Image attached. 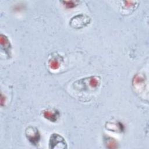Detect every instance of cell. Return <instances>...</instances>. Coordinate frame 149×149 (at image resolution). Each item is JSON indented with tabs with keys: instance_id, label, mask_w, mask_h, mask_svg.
Masks as SVG:
<instances>
[{
	"instance_id": "obj_1",
	"label": "cell",
	"mask_w": 149,
	"mask_h": 149,
	"mask_svg": "<svg viewBox=\"0 0 149 149\" xmlns=\"http://www.w3.org/2000/svg\"><path fill=\"white\" fill-rule=\"evenodd\" d=\"M101 84V79L99 76H92L81 79L73 83L74 88L79 91H88L96 89Z\"/></svg>"
},
{
	"instance_id": "obj_2",
	"label": "cell",
	"mask_w": 149,
	"mask_h": 149,
	"mask_svg": "<svg viewBox=\"0 0 149 149\" xmlns=\"http://www.w3.org/2000/svg\"><path fill=\"white\" fill-rule=\"evenodd\" d=\"M91 22V18L86 14L80 13L74 16L69 21V25L73 29H82Z\"/></svg>"
},
{
	"instance_id": "obj_3",
	"label": "cell",
	"mask_w": 149,
	"mask_h": 149,
	"mask_svg": "<svg viewBox=\"0 0 149 149\" xmlns=\"http://www.w3.org/2000/svg\"><path fill=\"white\" fill-rule=\"evenodd\" d=\"M49 148H66L67 143L65 139L60 134L53 133L51 135L49 140Z\"/></svg>"
},
{
	"instance_id": "obj_4",
	"label": "cell",
	"mask_w": 149,
	"mask_h": 149,
	"mask_svg": "<svg viewBox=\"0 0 149 149\" xmlns=\"http://www.w3.org/2000/svg\"><path fill=\"white\" fill-rule=\"evenodd\" d=\"M26 136L27 139L33 145H37L40 139V134L38 129L35 127L30 126L26 130Z\"/></svg>"
},
{
	"instance_id": "obj_5",
	"label": "cell",
	"mask_w": 149,
	"mask_h": 149,
	"mask_svg": "<svg viewBox=\"0 0 149 149\" xmlns=\"http://www.w3.org/2000/svg\"><path fill=\"white\" fill-rule=\"evenodd\" d=\"M132 84L137 93H140V92L144 91L146 84V79L144 76L141 74H136L133 79Z\"/></svg>"
},
{
	"instance_id": "obj_6",
	"label": "cell",
	"mask_w": 149,
	"mask_h": 149,
	"mask_svg": "<svg viewBox=\"0 0 149 149\" xmlns=\"http://www.w3.org/2000/svg\"><path fill=\"white\" fill-rule=\"evenodd\" d=\"M43 116L47 120L52 122H55L58 120V118L59 116V113L58 111L56 110L54 111L45 110L43 111Z\"/></svg>"
},
{
	"instance_id": "obj_7",
	"label": "cell",
	"mask_w": 149,
	"mask_h": 149,
	"mask_svg": "<svg viewBox=\"0 0 149 149\" xmlns=\"http://www.w3.org/2000/svg\"><path fill=\"white\" fill-rule=\"evenodd\" d=\"M0 43L1 47L3 48L6 53H9L10 51L11 45L8 38L3 34H1L0 36Z\"/></svg>"
},
{
	"instance_id": "obj_8",
	"label": "cell",
	"mask_w": 149,
	"mask_h": 149,
	"mask_svg": "<svg viewBox=\"0 0 149 149\" xmlns=\"http://www.w3.org/2000/svg\"><path fill=\"white\" fill-rule=\"evenodd\" d=\"M105 143L108 148H117V142L115 139L112 137H107L105 139Z\"/></svg>"
},
{
	"instance_id": "obj_9",
	"label": "cell",
	"mask_w": 149,
	"mask_h": 149,
	"mask_svg": "<svg viewBox=\"0 0 149 149\" xmlns=\"http://www.w3.org/2000/svg\"><path fill=\"white\" fill-rule=\"evenodd\" d=\"M48 65L49 68L53 70H57L60 67V62L55 58H51L49 60Z\"/></svg>"
},
{
	"instance_id": "obj_10",
	"label": "cell",
	"mask_w": 149,
	"mask_h": 149,
	"mask_svg": "<svg viewBox=\"0 0 149 149\" xmlns=\"http://www.w3.org/2000/svg\"><path fill=\"white\" fill-rule=\"evenodd\" d=\"M63 5L67 8H73L78 5L79 2L77 1H62Z\"/></svg>"
},
{
	"instance_id": "obj_11",
	"label": "cell",
	"mask_w": 149,
	"mask_h": 149,
	"mask_svg": "<svg viewBox=\"0 0 149 149\" xmlns=\"http://www.w3.org/2000/svg\"><path fill=\"white\" fill-rule=\"evenodd\" d=\"M5 102V97H4L2 94H1V106L3 105V104Z\"/></svg>"
}]
</instances>
